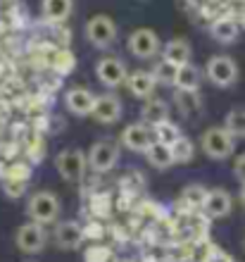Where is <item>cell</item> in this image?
I'll return each instance as SVG.
<instances>
[{
  "label": "cell",
  "instance_id": "6da1fadb",
  "mask_svg": "<svg viewBox=\"0 0 245 262\" xmlns=\"http://www.w3.org/2000/svg\"><path fill=\"white\" fill-rule=\"evenodd\" d=\"M200 145H203L205 155H210L212 160H226L236 150V138L224 126H210V129L203 131Z\"/></svg>",
  "mask_w": 245,
  "mask_h": 262
},
{
  "label": "cell",
  "instance_id": "7a4b0ae2",
  "mask_svg": "<svg viewBox=\"0 0 245 262\" xmlns=\"http://www.w3.org/2000/svg\"><path fill=\"white\" fill-rule=\"evenodd\" d=\"M27 212L31 217V222L41 224V227L53 224L60 217V200H57L55 193H50V191H38V193H34L29 198Z\"/></svg>",
  "mask_w": 245,
  "mask_h": 262
},
{
  "label": "cell",
  "instance_id": "3957f363",
  "mask_svg": "<svg viewBox=\"0 0 245 262\" xmlns=\"http://www.w3.org/2000/svg\"><path fill=\"white\" fill-rule=\"evenodd\" d=\"M55 167H57V172L64 181L69 184H79L83 179V174H86V152L79 150V148H64V150L57 152V158H55Z\"/></svg>",
  "mask_w": 245,
  "mask_h": 262
},
{
  "label": "cell",
  "instance_id": "277c9868",
  "mask_svg": "<svg viewBox=\"0 0 245 262\" xmlns=\"http://www.w3.org/2000/svg\"><path fill=\"white\" fill-rule=\"evenodd\" d=\"M117 34H119L117 21L107 14H96L86 21V38H88L91 46H96L100 50L109 48L117 41Z\"/></svg>",
  "mask_w": 245,
  "mask_h": 262
},
{
  "label": "cell",
  "instance_id": "5b68a950",
  "mask_svg": "<svg viewBox=\"0 0 245 262\" xmlns=\"http://www.w3.org/2000/svg\"><path fill=\"white\" fill-rule=\"evenodd\" d=\"M86 162L93 172L105 174L109 169H115V165L119 162V145L109 138H100L98 143L91 145L88 155H86Z\"/></svg>",
  "mask_w": 245,
  "mask_h": 262
},
{
  "label": "cell",
  "instance_id": "8992f818",
  "mask_svg": "<svg viewBox=\"0 0 245 262\" xmlns=\"http://www.w3.org/2000/svg\"><path fill=\"white\" fill-rule=\"evenodd\" d=\"M205 74L214 86L219 89H229L238 81V64L236 60L229 55H214L207 60V67H205Z\"/></svg>",
  "mask_w": 245,
  "mask_h": 262
},
{
  "label": "cell",
  "instance_id": "52a82bcc",
  "mask_svg": "<svg viewBox=\"0 0 245 262\" xmlns=\"http://www.w3.org/2000/svg\"><path fill=\"white\" fill-rule=\"evenodd\" d=\"M96 76H98V81H100L102 86L117 89V86H122V83L126 81V76H129V72H126V62L117 55L100 57V60L96 62Z\"/></svg>",
  "mask_w": 245,
  "mask_h": 262
},
{
  "label": "cell",
  "instance_id": "ba28073f",
  "mask_svg": "<svg viewBox=\"0 0 245 262\" xmlns=\"http://www.w3.org/2000/svg\"><path fill=\"white\" fill-rule=\"evenodd\" d=\"M129 50L138 60H152L162 50V41L152 29H136L129 36Z\"/></svg>",
  "mask_w": 245,
  "mask_h": 262
},
{
  "label": "cell",
  "instance_id": "9c48e42d",
  "mask_svg": "<svg viewBox=\"0 0 245 262\" xmlns=\"http://www.w3.org/2000/svg\"><path fill=\"white\" fill-rule=\"evenodd\" d=\"M14 241H17V248L21 253H29V255H34V253H41L46 248V243H48V234H46V229L41 224H36V222H27V224H21L17 229V236H14Z\"/></svg>",
  "mask_w": 245,
  "mask_h": 262
},
{
  "label": "cell",
  "instance_id": "30bf717a",
  "mask_svg": "<svg viewBox=\"0 0 245 262\" xmlns=\"http://www.w3.org/2000/svg\"><path fill=\"white\" fill-rule=\"evenodd\" d=\"M122 112H124V105L115 93H102V96H96L91 117L96 122H100V124H117L122 119Z\"/></svg>",
  "mask_w": 245,
  "mask_h": 262
},
{
  "label": "cell",
  "instance_id": "8fae6325",
  "mask_svg": "<svg viewBox=\"0 0 245 262\" xmlns=\"http://www.w3.org/2000/svg\"><path fill=\"white\" fill-rule=\"evenodd\" d=\"M124 148H129L133 152H145L152 145V129L143 122H136V124H129L122 129V136H119Z\"/></svg>",
  "mask_w": 245,
  "mask_h": 262
},
{
  "label": "cell",
  "instance_id": "7c38bea8",
  "mask_svg": "<svg viewBox=\"0 0 245 262\" xmlns=\"http://www.w3.org/2000/svg\"><path fill=\"white\" fill-rule=\"evenodd\" d=\"M93 103H96V93H91V91L83 89V86L69 89L67 93H64V107H67L74 117H88L91 110H93Z\"/></svg>",
  "mask_w": 245,
  "mask_h": 262
},
{
  "label": "cell",
  "instance_id": "4fadbf2b",
  "mask_svg": "<svg viewBox=\"0 0 245 262\" xmlns=\"http://www.w3.org/2000/svg\"><path fill=\"white\" fill-rule=\"evenodd\" d=\"M231 207H233V200H231L229 191H224V188H212V191H207L203 210L210 220H219V217L231 214Z\"/></svg>",
  "mask_w": 245,
  "mask_h": 262
},
{
  "label": "cell",
  "instance_id": "5bb4252c",
  "mask_svg": "<svg viewBox=\"0 0 245 262\" xmlns=\"http://www.w3.org/2000/svg\"><path fill=\"white\" fill-rule=\"evenodd\" d=\"M83 227L79 224V222H60L57 227H55V243L60 246V248L64 250H74L79 248L83 243Z\"/></svg>",
  "mask_w": 245,
  "mask_h": 262
},
{
  "label": "cell",
  "instance_id": "9a60e30c",
  "mask_svg": "<svg viewBox=\"0 0 245 262\" xmlns=\"http://www.w3.org/2000/svg\"><path fill=\"white\" fill-rule=\"evenodd\" d=\"M174 105L179 107L181 117L197 119L205 112V100L197 91H176L174 93Z\"/></svg>",
  "mask_w": 245,
  "mask_h": 262
},
{
  "label": "cell",
  "instance_id": "2e32d148",
  "mask_svg": "<svg viewBox=\"0 0 245 262\" xmlns=\"http://www.w3.org/2000/svg\"><path fill=\"white\" fill-rule=\"evenodd\" d=\"M126 89H129V93L133 98H141V100H148V98H152V93H155L157 89V81L152 79V74L150 72H145V69H138V72H131L129 76H126Z\"/></svg>",
  "mask_w": 245,
  "mask_h": 262
},
{
  "label": "cell",
  "instance_id": "e0dca14e",
  "mask_svg": "<svg viewBox=\"0 0 245 262\" xmlns=\"http://www.w3.org/2000/svg\"><path fill=\"white\" fill-rule=\"evenodd\" d=\"M162 60L164 62L174 64V67H184V64L191 62V43L186 41V38H171L162 46Z\"/></svg>",
  "mask_w": 245,
  "mask_h": 262
},
{
  "label": "cell",
  "instance_id": "ac0fdd59",
  "mask_svg": "<svg viewBox=\"0 0 245 262\" xmlns=\"http://www.w3.org/2000/svg\"><path fill=\"white\" fill-rule=\"evenodd\" d=\"M164 119H169V105L162 98H148L141 107V122L148 126H155Z\"/></svg>",
  "mask_w": 245,
  "mask_h": 262
},
{
  "label": "cell",
  "instance_id": "d6986e66",
  "mask_svg": "<svg viewBox=\"0 0 245 262\" xmlns=\"http://www.w3.org/2000/svg\"><path fill=\"white\" fill-rule=\"evenodd\" d=\"M210 34L219 43H233L240 34V27H238V21H233L231 17H219V19L212 21Z\"/></svg>",
  "mask_w": 245,
  "mask_h": 262
},
{
  "label": "cell",
  "instance_id": "ffe728a7",
  "mask_svg": "<svg viewBox=\"0 0 245 262\" xmlns=\"http://www.w3.org/2000/svg\"><path fill=\"white\" fill-rule=\"evenodd\" d=\"M200 81H203V72L193 62L176 69V79H174L176 91H197L200 89Z\"/></svg>",
  "mask_w": 245,
  "mask_h": 262
},
{
  "label": "cell",
  "instance_id": "44dd1931",
  "mask_svg": "<svg viewBox=\"0 0 245 262\" xmlns=\"http://www.w3.org/2000/svg\"><path fill=\"white\" fill-rule=\"evenodd\" d=\"M72 0H43V17L53 24H62L72 14Z\"/></svg>",
  "mask_w": 245,
  "mask_h": 262
},
{
  "label": "cell",
  "instance_id": "7402d4cb",
  "mask_svg": "<svg viewBox=\"0 0 245 262\" xmlns=\"http://www.w3.org/2000/svg\"><path fill=\"white\" fill-rule=\"evenodd\" d=\"M145 158H148V162L155 167V169H167V167L174 165V158H171L169 145L157 143V141H152V145L145 150Z\"/></svg>",
  "mask_w": 245,
  "mask_h": 262
},
{
  "label": "cell",
  "instance_id": "603a6c76",
  "mask_svg": "<svg viewBox=\"0 0 245 262\" xmlns=\"http://www.w3.org/2000/svg\"><path fill=\"white\" fill-rule=\"evenodd\" d=\"M150 129H152V138H155L157 143H164V145L176 143L179 138L184 136V134H181V129H179L174 122H169V119H164V122H160V124H155V126H150Z\"/></svg>",
  "mask_w": 245,
  "mask_h": 262
},
{
  "label": "cell",
  "instance_id": "cb8c5ba5",
  "mask_svg": "<svg viewBox=\"0 0 245 262\" xmlns=\"http://www.w3.org/2000/svg\"><path fill=\"white\" fill-rule=\"evenodd\" d=\"M205 198H207V188L200 184H191L181 191V205H186L188 210H203Z\"/></svg>",
  "mask_w": 245,
  "mask_h": 262
},
{
  "label": "cell",
  "instance_id": "d4e9b609",
  "mask_svg": "<svg viewBox=\"0 0 245 262\" xmlns=\"http://www.w3.org/2000/svg\"><path fill=\"white\" fill-rule=\"evenodd\" d=\"M224 129L229 131L233 138H245V107L243 105L229 110V115H226V119H224Z\"/></svg>",
  "mask_w": 245,
  "mask_h": 262
},
{
  "label": "cell",
  "instance_id": "484cf974",
  "mask_svg": "<svg viewBox=\"0 0 245 262\" xmlns=\"http://www.w3.org/2000/svg\"><path fill=\"white\" fill-rule=\"evenodd\" d=\"M169 150H171V158H174V165H186L195 155V145H193V141L188 136H181L176 143L169 145Z\"/></svg>",
  "mask_w": 245,
  "mask_h": 262
},
{
  "label": "cell",
  "instance_id": "4316f807",
  "mask_svg": "<svg viewBox=\"0 0 245 262\" xmlns=\"http://www.w3.org/2000/svg\"><path fill=\"white\" fill-rule=\"evenodd\" d=\"M53 69H57L60 74H72V72L76 69L74 53H72V50H67V48H60L53 55Z\"/></svg>",
  "mask_w": 245,
  "mask_h": 262
},
{
  "label": "cell",
  "instance_id": "83f0119b",
  "mask_svg": "<svg viewBox=\"0 0 245 262\" xmlns=\"http://www.w3.org/2000/svg\"><path fill=\"white\" fill-rule=\"evenodd\" d=\"M176 69L174 64L164 62V60H160V62H155V67L150 69V74H152V79H155L157 83H171L174 86V79H176Z\"/></svg>",
  "mask_w": 245,
  "mask_h": 262
},
{
  "label": "cell",
  "instance_id": "f1b7e54d",
  "mask_svg": "<svg viewBox=\"0 0 245 262\" xmlns=\"http://www.w3.org/2000/svg\"><path fill=\"white\" fill-rule=\"evenodd\" d=\"M27 184L29 181H17V179H3V191H5L7 198H21L27 193Z\"/></svg>",
  "mask_w": 245,
  "mask_h": 262
},
{
  "label": "cell",
  "instance_id": "f546056e",
  "mask_svg": "<svg viewBox=\"0 0 245 262\" xmlns=\"http://www.w3.org/2000/svg\"><path fill=\"white\" fill-rule=\"evenodd\" d=\"M5 177L7 179H17V181H29V177H31V167L24 165V162H17V165L7 167Z\"/></svg>",
  "mask_w": 245,
  "mask_h": 262
},
{
  "label": "cell",
  "instance_id": "4dcf8cb0",
  "mask_svg": "<svg viewBox=\"0 0 245 262\" xmlns=\"http://www.w3.org/2000/svg\"><path fill=\"white\" fill-rule=\"evenodd\" d=\"M86 262H109V248L105 246H93L86 250Z\"/></svg>",
  "mask_w": 245,
  "mask_h": 262
},
{
  "label": "cell",
  "instance_id": "1f68e13d",
  "mask_svg": "<svg viewBox=\"0 0 245 262\" xmlns=\"http://www.w3.org/2000/svg\"><path fill=\"white\" fill-rule=\"evenodd\" d=\"M233 174H236V179L240 184H245V152H240L236 158V162H233Z\"/></svg>",
  "mask_w": 245,
  "mask_h": 262
},
{
  "label": "cell",
  "instance_id": "d6a6232c",
  "mask_svg": "<svg viewBox=\"0 0 245 262\" xmlns=\"http://www.w3.org/2000/svg\"><path fill=\"white\" fill-rule=\"evenodd\" d=\"M83 236H93V238H100V236H102V227H100V224H88V227L83 229Z\"/></svg>",
  "mask_w": 245,
  "mask_h": 262
},
{
  "label": "cell",
  "instance_id": "836d02e7",
  "mask_svg": "<svg viewBox=\"0 0 245 262\" xmlns=\"http://www.w3.org/2000/svg\"><path fill=\"white\" fill-rule=\"evenodd\" d=\"M207 262H233V260H231V255H226V253L217 250V253H214V255H212Z\"/></svg>",
  "mask_w": 245,
  "mask_h": 262
},
{
  "label": "cell",
  "instance_id": "e575fe53",
  "mask_svg": "<svg viewBox=\"0 0 245 262\" xmlns=\"http://www.w3.org/2000/svg\"><path fill=\"white\" fill-rule=\"evenodd\" d=\"M188 5H191L193 10H205V7L210 5V0H188Z\"/></svg>",
  "mask_w": 245,
  "mask_h": 262
},
{
  "label": "cell",
  "instance_id": "d590c367",
  "mask_svg": "<svg viewBox=\"0 0 245 262\" xmlns=\"http://www.w3.org/2000/svg\"><path fill=\"white\" fill-rule=\"evenodd\" d=\"M240 203H243V207H245V184L240 186Z\"/></svg>",
  "mask_w": 245,
  "mask_h": 262
},
{
  "label": "cell",
  "instance_id": "8d00e7d4",
  "mask_svg": "<svg viewBox=\"0 0 245 262\" xmlns=\"http://www.w3.org/2000/svg\"><path fill=\"white\" fill-rule=\"evenodd\" d=\"M243 246H245V241H243Z\"/></svg>",
  "mask_w": 245,
  "mask_h": 262
}]
</instances>
